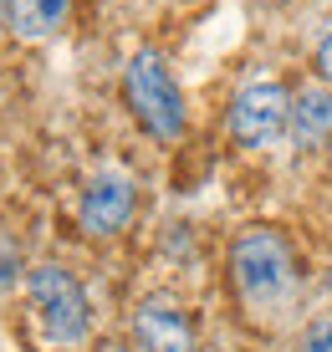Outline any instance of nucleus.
I'll return each instance as SVG.
<instances>
[{
  "instance_id": "1",
  "label": "nucleus",
  "mask_w": 332,
  "mask_h": 352,
  "mask_svg": "<svg viewBox=\"0 0 332 352\" xmlns=\"http://www.w3.org/2000/svg\"><path fill=\"white\" fill-rule=\"evenodd\" d=\"M236 265V286L256 311H276L281 301L297 291V265H291V245L276 230H245L230 250Z\"/></svg>"
},
{
  "instance_id": "2",
  "label": "nucleus",
  "mask_w": 332,
  "mask_h": 352,
  "mask_svg": "<svg viewBox=\"0 0 332 352\" xmlns=\"http://www.w3.org/2000/svg\"><path fill=\"white\" fill-rule=\"evenodd\" d=\"M123 87H128V102H133V113H138V123L149 128L154 138L174 143L184 133V97L174 87V77H169V67L158 62L154 52H138L128 62Z\"/></svg>"
},
{
  "instance_id": "3",
  "label": "nucleus",
  "mask_w": 332,
  "mask_h": 352,
  "mask_svg": "<svg viewBox=\"0 0 332 352\" xmlns=\"http://www.w3.org/2000/svg\"><path fill=\"white\" fill-rule=\"evenodd\" d=\"M31 307H36V322H41L46 342H82L87 337V296L82 286L72 281V271L61 265H36L31 271Z\"/></svg>"
},
{
  "instance_id": "4",
  "label": "nucleus",
  "mask_w": 332,
  "mask_h": 352,
  "mask_svg": "<svg viewBox=\"0 0 332 352\" xmlns=\"http://www.w3.org/2000/svg\"><path fill=\"white\" fill-rule=\"evenodd\" d=\"M287 123H291V97L281 92V82H251L230 102V133L240 148H266Z\"/></svg>"
},
{
  "instance_id": "5",
  "label": "nucleus",
  "mask_w": 332,
  "mask_h": 352,
  "mask_svg": "<svg viewBox=\"0 0 332 352\" xmlns=\"http://www.w3.org/2000/svg\"><path fill=\"white\" fill-rule=\"evenodd\" d=\"M133 204H138V194H133V179L128 174H97L87 189H82V230L87 235H118L123 225L133 220Z\"/></svg>"
},
{
  "instance_id": "6",
  "label": "nucleus",
  "mask_w": 332,
  "mask_h": 352,
  "mask_svg": "<svg viewBox=\"0 0 332 352\" xmlns=\"http://www.w3.org/2000/svg\"><path fill=\"white\" fill-rule=\"evenodd\" d=\"M133 342L138 352H194V327L174 301L154 296L138 301V311H133Z\"/></svg>"
},
{
  "instance_id": "7",
  "label": "nucleus",
  "mask_w": 332,
  "mask_h": 352,
  "mask_svg": "<svg viewBox=\"0 0 332 352\" xmlns=\"http://www.w3.org/2000/svg\"><path fill=\"white\" fill-rule=\"evenodd\" d=\"M332 138V92L327 87H302L291 102V143L297 148H317Z\"/></svg>"
},
{
  "instance_id": "8",
  "label": "nucleus",
  "mask_w": 332,
  "mask_h": 352,
  "mask_svg": "<svg viewBox=\"0 0 332 352\" xmlns=\"http://www.w3.org/2000/svg\"><path fill=\"white\" fill-rule=\"evenodd\" d=\"M10 10V26L16 36H26V41H41V36L61 31V21H67L72 0H6Z\"/></svg>"
},
{
  "instance_id": "9",
  "label": "nucleus",
  "mask_w": 332,
  "mask_h": 352,
  "mask_svg": "<svg viewBox=\"0 0 332 352\" xmlns=\"http://www.w3.org/2000/svg\"><path fill=\"white\" fill-rule=\"evenodd\" d=\"M21 276V245L10 240V230H0V291H10Z\"/></svg>"
},
{
  "instance_id": "10",
  "label": "nucleus",
  "mask_w": 332,
  "mask_h": 352,
  "mask_svg": "<svg viewBox=\"0 0 332 352\" xmlns=\"http://www.w3.org/2000/svg\"><path fill=\"white\" fill-rule=\"evenodd\" d=\"M297 352H332V317H317V322H307V332H302Z\"/></svg>"
},
{
  "instance_id": "11",
  "label": "nucleus",
  "mask_w": 332,
  "mask_h": 352,
  "mask_svg": "<svg viewBox=\"0 0 332 352\" xmlns=\"http://www.w3.org/2000/svg\"><path fill=\"white\" fill-rule=\"evenodd\" d=\"M317 72H322V77L332 82V31L322 36V41H317Z\"/></svg>"
},
{
  "instance_id": "12",
  "label": "nucleus",
  "mask_w": 332,
  "mask_h": 352,
  "mask_svg": "<svg viewBox=\"0 0 332 352\" xmlns=\"http://www.w3.org/2000/svg\"><path fill=\"white\" fill-rule=\"evenodd\" d=\"M97 352H128V347H123V342H103V347H97Z\"/></svg>"
},
{
  "instance_id": "13",
  "label": "nucleus",
  "mask_w": 332,
  "mask_h": 352,
  "mask_svg": "<svg viewBox=\"0 0 332 352\" xmlns=\"http://www.w3.org/2000/svg\"><path fill=\"white\" fill-rule=\"evenodd\" d=\"M6 16H10V10H6V0H0V26H6Z\"/></svg>"
},
{
  "instance_id": "14",
  "label": "nucleus",
  "mask_w": 332,
  "mask_h": 352,
  "mask_svg": "<svg viewBox=\"0 0 332 352\" xmlns=\"http://www.w3.org/2000/svg\"><path fill=\"white\" fill-rule=\"evenodd\" d=\"M327 286H332V271H327Z\"/></svg>"
}]
</instances>
